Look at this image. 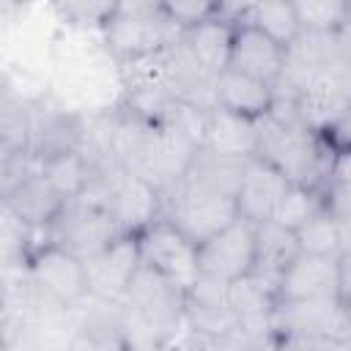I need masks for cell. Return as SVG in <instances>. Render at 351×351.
<instances>
[{"instance_id": "cell-12", "label": "cell", "mask_w": 351, "mask_h": 351, "mask_svg": "<svg viewBox=\"0 0 351 351\" xmlns=\"http://www.w3.org/2000/svg\"><path fill=\"white\" fill-rule=\"evenodd\" d=\"M282 55L285 49L266 38L261 30H255L247 22H236L233 30V44H230V58L228 69L239 71L244 77H252L269 88L277 85L280 71H282Z\"/></svg>"}, {"instance_id": "cell-11", "label": "cell", "mask_w": 351, "mask_h": 351, "mask_svg": "<svg viewBox=\"0 0 351 351\" xmlns=\"http://www.w3.org/2000/svg\"><path fill=\"white\" fill-rule=\"evenodd\" d=\"M288 186H291V181L277 167H271L269 162H263L258 156H250L241 167V178L236 186L239 217L252 225L271 219L282 195L288 192Z\"/></svg>"}, {"instance_id": "cell-8", "label": "cell", "mask_w": 351, "mask_h": 351, "mask_svg": "<svg viewBox=\"0 0 351 351\" xmlns=\"http://www.w3.org/2000/svg\"><path fill=\"white\" fill-rule=\"evenodd\" d=\"M255 266V225L247 219L230 222L217 236L197 244V274L233 282Z\"/></svg>"}, {"instance_id": "cell-17", "label": "cell", "mask_w": 351, "mask_h": 351, "mask_svg": "<svg viewBox=\"0 0 351 351\" xmlns=\"http://www.w3.org/2000/svg\"><path fill=\"white\" fill-rule=\"evenodd\" d=\"M296 255H299V247H296V236L291 230L274 225L271 219L255 225V266H252V274L277 285L282 269Z\"/></svg>"}, {"instance_id": "cell-19", "label": "cell", "mask_w": 351, "mask_h": 351, "mask_svg": "<svg viewBox=\"0 0 351 351\" xmlns=\"http://www.w3.org/2000/svg\"><path fill=\"white\" fill-rule=\"evenodd\" d=\"M247 159H228V156H217L211 151H206L203 145L195 151L184 178L178 181V186H195V189H211V192H222V195H233L236 197V186L241 178V167Z\"/></svg>"}, {"instance_id": "cell-15", "label": "cell", "mask_w": 351, "mask_h": 351, "mask_svg": "<svg viewBox=\"0 0 351 351\" xmlns=\"http://www.w3.org/2000/svg\"><path fill=\"white\" fill-rule=\"evenodd\" d=\"M33 233H47L55 219L60 217V211L66 208V200L49 186V181L36 173L30 176L8 200H3Z\"/></svg>"}, {"instance_id": "cell-29", "label": "cell", "mask_w": 351, "mask_h": 351, "mask_svg": "<svg viewBox=\"0 0 351 351\" xmlns=\"http://www.w3.org/2000/svg\"><path fill=\"white\" fill-rule=\"evenodd\" d=\"M351 343H337L326 337H302V335H274L271 351H348Z\"/></svg>"}, {"instance_id": "cell-4", "label": "cell", "mask_w": 351, "mask_h": 351, "mask_svg": "<svg viewBox=\"0 0 351 351\" xmlns=\"http://www.w3.org/2000/svg\"><path fill=\"white\" fill-rule=\"evenodd\" d=\"M25 269L36 288L66 310H77L90 299L82 261L47 239L36 241Z\"/></svg>"}, {"instance_id": "cell-25", "label": "cell", "mask_w": 351, "mask_h": 351, "mask_svg": "<svg viewBox=\"0 0 351 351\" xmlns=\"http://www.w3.org/2000/svg\"><path fill=\"white\" fill-rule=\"evenodd\" d=\"M315 211H321L318 192L310 189V186H302V184H291L288 192L282 195V200H280L271 222L280 225V228H285V230H291V233H296Z\"/></svg>"}, {"instance_id": "cell-3", "label": "cell", "mask_w": 351, "mask_h": 351, "mask_svg": "<svg viewBox=\"0 0 351 351\" xmlns=\"http://www.w3.org/2000/svg\"><path fill=\"white\" fill-rule=\"evenodd\" d=\"M44 236H47V241L63 247L74 258L88 261V258L99 255L101 250H107L123 233L118 230L115 219L110 217V211L104 206L77 197V200L66 203V208L60 211V217Z\"/></svg>"}, {"instance_id": "cell-1", "label": "cell", "mask_w": 351, "mask_h": 351, "mask_svg": "<svg viewBox=\"0 0 351 351\" xmlns=\"http://www.w3.org/2000/svg\"><path fill=\"white\" fill-rule=\"evenodd\" d=\"M184 30L165 14L162 3L132 0L112 3V11L101 25V44L118 63H123L162 52Z\"/></svg>"}, {"instance_id": "cell-18", "label": "cell", "mask_w": 351, "mask_h": 351, "mask_svg": "<svg viewBox=\"0 0 351 351\" xmlns=\"http://www.w3.org/2000/svg\"><path fill=\"white\" fill-rule=\"evenodd\" d=\"M236 22H247L255 30H261L266 38H271L274 44H280L282 49L288 44L296 41V36L302 33L293 3H282V0H269V3H247V5H236L233 11V25Z\"/></svg>"}, {"instance_id": "cell-23", "label": "cell", "mask_w": 351, "mask_h": 351, "mask_svg": "<svg viewBox=\"0 0 351 351\" xmlns=\"http://www.w3.org/2000/svg\"><path fill=\"white\" fill-rule=\"evenodd\" d=\"M36 236L5 203H0V271L22 269L36 247Z\"/></svg>"}, {"instance_id": "cell-10", "label": "cell", "mask_w": 351, "mask_h": 351, "mask_svg": "<svg viewBox=\"0 0 351 351\" xmlns=\"http://www.w3.org/2000/svg\"><path fill=\"white\" fill-rule=\"evenodd\" d=\"M82 112L58 99L30 101V151L41 159L58 151H80Z\"/></svg>"}, {"instance_id": "cell-7", "label": "cell", "mask_w": 351, "mask_h": 351, "mask_svg": "<svg viewBox=\"0 0 351 351\" xmlns=\"http://www.w3.org/2000/svg\"><path fill=\"white\" fill-rule=\"evenodd\" d=\"M140 261L178 285L184 293L197 277V244H192L167 219H156L143 233H137Z\"/></svg>"}, {"instance_id": "cell-30", "label": "cell", "mask_w": 351, "mask_h": 351, "mask_svg": "<svg viewBox=\"0 0 351 351\" xmlns=\"http://www.w3.org/2000/svg\"><path fill=\"white\" fill-rule=\"evenodd\" d=\"M3 302H5V280H3V271H0V313H3Z\"/></svg>"}, {"instance_id": "cell-22", "label": "cell", "mask_w": 351, "mask_h": 351, "mask_svg": "<svg viewBox=\"0 0 351 351\" xmlns=\"http://www.w3.org/2000/svg\"><path fill=\"white\" fill-rule=\"evenodd\" d=\"M277 304V291L271 282H266L258 274L239 277L228 282V307L239 321H258V318H271V310Z\"/></svg>"}, {"instance_id": "cell-20", "label": "cell", "mask_w": 351, "mask_h": 351, "mask_svg": "<svg viewBox=\"0 0 351 351\" xmlns=\"http://www.w3.org/2000/svg\"><path fill=\"white\" fill-rule=\"evenodd\" d=\"M38 173L49 181V186L66 203H71L85 192L96 167L88 162V156L82 151H58V154L38 159Z\"/></svg>"}, {"instance_id": "cell-31", "label": "cell", "mask_w": 351, "mask_h": 351, "mask_svg": "<svg viewBox=\"0 0 351 351\" xmlns=\"http://www.w3.org/2000/svg\"><path fill=\"white\" fill-rule=\"evenodd\" d=\"M8 154H14V151H8V148H5V145H3V143H0V162H3V159H5V156H8Z\"/></svg>"}, {"instance_id": "cell-16", "label": "cell", "mask_w": 351, "mask_h": 351, "mask_svg": "<svg viewBox=\"0 0 351 351\" xmlns=\"http://www.w3.org/2000/svg\"><path fill=\"white\" fill-rule=\"evenodd\" d=\"M271 104H274V88H269L252 77H244L239 71H230V69H225L217 77V107L219 110L258 121V118L269 115Z\"/></svg>"}, {"instance_id": "cell-28", "label": "cell", "mask_w": 351, "mask_h": 351, "mask_svg": "<svg viewBox=\"0 0 351 351\" xmlns=\"http://www.w3.org/2000/svg\"><path fill=\"white\" fill-rule=\"evenodd\" d=\"M55 11H60L77 27H99L101 30L107 14L112 11V3H85V0H80V3H60V5H55Z\"/></svg>"}, {"instance_id": "cell-33", "label": "cell", "mask_w": 351, "mask_h": 351, "mask_svg": "<svg viewBox=\"0 0 351 351\" xmlns=\"http://www.w3.org/2000/svg\"><path fill=\"white\" fill-rule=\"evenodd\" d=\"M0 346H3V335H0Z\"/></svg>"}, {"instance_id": "cell-9", "label": "cell", "mask_w": 351, "mask_h": 351, "mask_svg": "<svg viewBox=\"0 0 351 351\" xmlns=\"http://www.w3.org/2000/svg\"><path fill=\"white\" fill-rule=\"evenodd\" d=\"M140 266V244L137 236H118L107 250L82 261L88 293L99 302H121L132 274Z\"/></svg>"}, {"instance_id": "cell-24", "label": "cell", "mask_w": 351, "mask_h": 351, "mask_svg": "<svg viewBox=\"0 0 351 351\" xmlns=\"http://www.w3.org/2000/svg\"><path fill=\"white\" fill-rule=\"evenodd\" d=\"M302 33H337L348 27L351 8L343 0H299L293 3Z\"/></svg>"}, {"instance_id": "cell-2", "label": "cell", "mask_w": 351, "mask_h": 351, "mask_svg": "<svg viewBox=\"0 0 351 351\" xmlns=\"http://www.w3.org/2000/svg\"><path fill=\"white\" fill-rule=\"evenodd\" d=\"M162 219L178 228L192 244H203L206 239L225 230L230 222L239 219L236 197L195 189V186H176L162 197Z\"/></svg>"}, {"instance_id": "cell-13", "label": "cell", "mask_w": 351, "mask_h": 351, "mask_svg": "<svg viewBox=\"0 0 351 351\" xmlns=\"http://www.w3.org/2000/svg\"><path fill=\"white\" fill-rule=\"evenodd\" d=\"M233 11H236V5H219V11L211 19L200 22V25H192L189 30L181 33V38L189 47V52L197 58V63L211 77H219L228 69L233 30H236Z\"/></svg>"}, {"instance_id": "cell-6", "label": "cell", "mask_w": 351, "mask_h": 351, "mask_svg": "<svg viewBox=\"0 0 351 351\" xmlns=\"http://www.w3.org/2000/svg\"><path fill=\"white\" fill-rule=\"evenodd\" d=\"M274 335H302L326 337L337 343H351L348 302L340 299H299L277 302L271 310Z\"/></svg>"}, {"instance_id": "cell-27", "label": "cell", "mask_w": 351, "mask_h": 351, "mask_svg": "<svg viewBox=\"0 0 351 351\" xmlns=\"http://www.w3.org/2000/svg\"><path fill=\"white\" fill-rule=\"evenodd\" d=\"M222 3H206V0H176V3H162L165 14L181 27L189 30L192 25H200L206 19H211L219 11Z\"/></svg>"}, {"instance_id": "cell-21", "label": "cell", "mask_w": 351, "mask_h": 351, "mask_svg": "<svg viewBox=\"0 0 351 351\" xmlns=\"http://www.w3.org/2000/svg\"><path fill=\"white\" fill-rule=\"evenodd\" d=\"M296 247L304 255L346 258L348 255V222H337L324 208L315 211L296 233Z\"/></svg>"}, {"instance_id": "cell-26", "label": "cell", "mask_w": 351, "mask_h": 351, "mask_svg": "<svg viewBox=\"0 0 351 351\" xmlns=\"http://www.w3.org/2000/svg\"><path fill=\"white\" fill-rule=\"evenodd\" d=\"M38 173V156L25 148V151H14L0 162V203L8 200L30 176Z\"/></svg>"}, {"instance_id": "cell-5", "label": "cell", "mask_w": 351, "mask_h": 351, "mask_svg": "<svg viewBox=\"0 0 351 351\" xmlns=\"http://www.w3.org/2000/svg\"><path fill=\"white\" fill-rule=\"evenodd\" d=\"M277 302L299 299H340L348 302V255L346 258H321L299 252L280 274Z\"/></svg>"}, {"instance_id": "cell-14", "label": "cell", "mask_w": 351, "mask_h": 351, "mask_svg": "<svg viewBox=\"0 0 351 351\" xmlns=\"http://www.w3.org/2000/svg\"><path fill=\"white\" fill-rule=\"evenodd\" d=\"M200 145L217 156L250 159V156H255V121L217 107L206 115V129H203Z\"/></svg>"}, {"instance_id": "cell-32", "label": "cell", "mask_w": 351, "mask_h": 351, "mask_svg": "<svg viewBox=\"0 0 351 351\" xmlns=\"http://www.w3.org/2000/svg\"><path fill=\"white\" fill-rule=\"evenodd\" d=\"M0 351H14V348H8V346H0Z\"/></svg>"}]
</instances>
